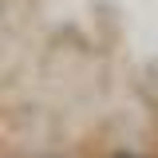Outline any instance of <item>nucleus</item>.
<instances>
[{
    "label": "nucleus",
    "mask_w": 158,
    "mask_h": 158,
    "mask_svg": "<svg viewBox=\"0 0 158 158\" xmlns=\"http://www.w3.org/2000/svg\"><path fill=\"white\" fill-rule=\"evenodd\" d=\"M111 158H142V154H131V150H118V154H111Z\"/></svg>",
    "instance_id": "1"
}]
</instances>
